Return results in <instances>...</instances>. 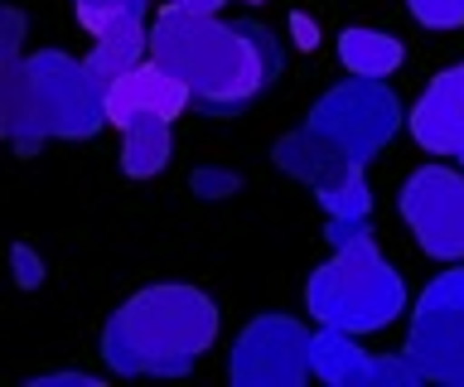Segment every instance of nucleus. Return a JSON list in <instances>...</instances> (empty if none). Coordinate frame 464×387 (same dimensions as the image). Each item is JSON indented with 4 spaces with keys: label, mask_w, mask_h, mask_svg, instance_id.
Listing matches in <instances>:
<instances>
[{
    "label": "nucleus",
    "mask_w": 464,
    "mask_h": 387,
    "mask_svg": "<svg viewBox=\"0 0 464 387\" xmlns=\"http://www.w3.org/2000/svg\"><path fill=\"white\" fill-rule=\"evenodd\" d=\"M459 165H464V150H459Z\"/></svg>",
    "instance_id": "a878e982"
},
{
    "label": "nucleus",
    "mask_w": 464,
    "mask_h": 387,
    "mask_svg": "<svg viewBox=\"0 0 464 387\" xmlns=\"http://www.w3.org/2000/svg\"><path fill=\"white\" fill-rule=\"evenodd\" d=\"M406 10L426 30H459L464 24V0H406Z\"/></svg>",
    "instance_id": "6ab92c4d"
},
{
    "label": "nucleus",
    "mask_w": 464,
    "mask_h": 387,
    "mask_svg": "<svg viewBox=\"0 0 464 387\" xmlns=\"http://www.w3.org/2000/svg\"><path fill=\"white\" fill-rule=\"evenodd\" d=\"M401 353L420 368L426 382L464 387V266L440 271L420 291Z\"/></svg>",
    "instance_id": "423d86ee"
},
{
    "label": "nucleus",
    "mask_w": 464,
    "mask_h": 387,
    "mask_svg": "<svg viewBox=\"0 0 464 387\" xmlns=\"http://www.w3.org/2000/svg\"><path fill=\"white\" fill-rule=\"evenodd\" d=\"M150 59V30L145 20H107L92 34V53H87V68L102 88H111L116 78H126L130 68H140Z\"/></svg>",
    "instance_id": "4468645a"
},
{
    "label": "nucleus",
    "mask_w": 464,
    "mask_h": 387,
    "mask_svg": "<svg viewBox=\"0 0 464 387\" xmlns=\"http://www.w3.org/2000/svg\"><path fill=\"white\" fill-rule=\"evenodd\" d=\"M304 121H310L314 131H324L329 140H339L353 160L368 165L406 126V111L397 102V92L387 88V78H353L348 73L343 82H334V88L310 107Z\"/></svg>",
    "instance_id": "39448f33"
},
{
    "label": "nucleus",
    "mask_w": 464,
    "mask_h": 387,
    "mask_svg": "<svg viewBox=\"0 0 464 387\" xmlns=\"http://www.w3.org/2000/svg\"><path fill=\"white\" fill-rule=\"evenodd\" d=\"M10 262H14V281H20L24 291H34V285H44V262H39V252L29 247V242H14Z\"/></svg>",
    "instance_id": "412c9836"
},
{
    "label": "nucleus",
    "mask_w": 464,
    "mask_h": 387,
    "mask_svg": "<svg viewBox=\"0 0 464 387\" xmlns=\"http://www.w3.org/2000/svg\"><path fill=\"white\" fill-rule=\"evenodd\" d=\"M24 39V15L14 5H5L0 15V121H5V136L14 140L20 155H39V146L49 136L39 131L34 121V102H29V68L20 53Z\"/></svg>",
    "instance_id": "9d476101"
},
{
    "label": "nucleus",
    "mask_w": 464,
    "mask_h": 387,
    "mask_svg": "<svg viewBox=\"0 0 464 387\" xmlns=\"http://www.w3.org/2000/svg\"><path fill=\"white\" fill-rule=\"evenodd\" d=\"M218 343V305L184 281L145 285L102 324V363L121 378H179Z\"/></svg>",
    "instance_id": "f03ea898"
},
{
    "label": "nucleus",
    "mask_w": 464,
    "mask_h": 387,
    "mask_svg": "<svg viewBox=\"0 0 464 387\" xmlns=\"http://www.w3.org/2000/svg\"><path fill=\"white\" fill-rule=\"evenodd\" d=\"M406 131L426 155H459L464 150V59L430 78L420 102L406 111Z\"/></svg>",
    "instance_id": "9b49d317"
},
{
    "label": "nucleus",
    "mask_w": 464,
    "mask_h": 387,
    "mask_svg": "<svg viewBox=\"0 0 464 387\" xmlns=\"http://www.w3.org/2000/svg\"><path fill=\"white\" fill-rule=\"evenodd\" d=\"M401 223L416 247L435 262H464V175L445 165H420L397 194Z\"/></svg>",
    "instance_id": "6e6552de"
},
{
    "label": "nucleus",
    "mask_w": 464,
    "mask_h": 387,
    "mask_svg": "<svg viewBox=\"0 0 464 387\" xmlns=\"http://www.w3.org/2000/svg\"><path fill=\"white\" fill-rule=\"evenodd\" d=\"M29 68V102L44 136L53 140H92L107 121V88L92 78L87 59L63 49H39L24 59Z\"/></svg>",
    "instance_id": "20e7f679"
},
{
    "label": "nucleus",
    "mask_w": 464,
    "mask_h": 387,
    "mask_svg": "<svg viewBox=\"0 0 464 387\" xmlns=\"http://www.w3.org/2000/svg\"><path fill=\"white\" fill-rule=\"evenodd\" d=\"M29 387H102V378H92V372H39V378H29Z\"/></svg>",
    "instance_id": "4be33fe9"
},
{
    "label": "nucleus",
    "mask_w": 464,
    "mask_h": 387,
    "mask_svg": "<svg viewBox=\"0 0 464 387\" xmlns=\"http://www.w3.org/2000/svg\"><path fill=\"white\" fill-rule=\"evenodd\" d=\"M406 49L397 34L387 30H372V24H348L339 34V63L348 68L353 78H392L401 68Z\"/></svg>",
    "instance_id": "dca6fc26"
},
{
    "label": "nucleus",
    "mask_w": 464,
    "mask_h": 387,
    "mask_svg": "<svg viewBox=\"0 0 464 387\" xmlns=\"http://www.w3.org/2000/svg\"><path fill=\"white\" fill-rule=\"evenodd\" d=\"M188 102H194V92H188L169 68H160L155 59H145L140 68H130L126 78H116L107 88V121L121 126L130 117H140V111H160V117L174 121Z\"/></svg>",
    "instance_id": "ddd939ff"
},
{
    "label": "nucleus",
    "mask_w": 464,
    "mask_h": 387,
    "mask_svg": "<svg viewBox=\"0 0 464 387\" xmlns=\"http://www.w3.org/2000/svg\"><path fill=\"white\" fill-rule=\"evenodd\" d=\"M169 5H184V10H208V15H218V10H223V0H169Z\"/></svg>",
    "instance_id": "b1692460"
},
{
    "label": "nucleus",
    "mask_w": 464,
    "mask_h": 387,
    "mask_svg": "<svg viewBox=\"0 0 464 387\" xmlns=\"http://www.w3.org/2000/svg\"><path fill=\"white\" fill-rule=\"evenodd\" d=\"M334 256L304 281V305L319 324L348 334H377L406 310L401 271L377 252L368 218H329L324 227Z\"/></svg>",
    "instance_id": "7ed1b4c3"
},
{
    "label": "nucleus",
    "mask_w": 464,
    "mask_h": 387,
    "mask_svg": "<svg viewBox=\"0 0 464 387\" xmlns=\"http://www.w3.org/2000/svg\"><path fill=\"white\" fill-rule=\"evenodd\" d=\"M271 160L285 169L290 179H300V184H310V189H334L339 179H348L353 169H368L362 160H353L339 140H329L324 131H314L310 121L295 126V131H285L281 140H276V150H271Z\"/></svg>",
    "instance_id": "f8f14e48"
},
{
    "label": "nucleus",
    "mask_w": 464,
    "mask_h": 387,
    "mask_svg": "<svg viewBox=\"0 0 464 387\" xmlns=\"http://www.w3.org/2000/svg\"><path fill=\"white\" fill-rule=\"evenodd\" d=\"M310 343H314V334L295 314H256L232 339L227 378H232V387H300L314 378Z\"/></svg>",
    "instance_id": "0eeeda50"
},
{
    "label": "nucleus",
    "mask_w": 464,
    "mask_h": 387,
    "mask_svg": "<svg viewBox=\"0 0 464 387\" xmlns=\"http://www.w3.org/2000/svg\"><path fill=\"white\" fill-rule=\"evenodd\" d=\"M116 131L126 136L121 146V169L130 179H150L160 169L169 165L174 155V131H169V117H160V111H140V117L121 121Z\"/></svg>",
    "instance_id": "2eb2a0df"
},
{
    "label": "nucleus",
    "mask_w": 464,
    "mask_h": 387,
    "mask_svg": "<svg viewBox=\"0 0 464 387\" xmlns=\"http://www.w3.org/2000/svg\"><path fill=\"white\" fill-rule=\"evenodd\" d=\"M246 5H261V0H246Z\"/></svg>",
    "instance_id": "393cba45"
},
{
    "label": "nucleus",
    "mask_w": 464,
    "mask_h": 387,
    "mask_svg": "<svg viewBox=\"0 0 464 387\" xmlns=\"http://www.w3.org/2000/svg\"><path fill=\"white\" fill-rule=\"evenodd\" d=\"M150 59L194 92L203 117H237L281 78L285 53L256 20L223 24L208 10L165 5L150 24Z\"/></svg>",
    "instance_id": "f257e3e1"
},
{
    "label": "nucleus",
    "mask_w": 464,
    "mask_h": 387,
    "mask_svg": "<svg viewBox=\"0 0 464 387\" xmlns=\"http://www.w3.org/2000/svg\"><path fill=\"white\" fill-rule=\"evenodd\" d=\"M290 34H295V44H300L304 53L319 49V24L304 15V10H295V15H290Z\"/></svg>",
    "instance_id": "5701e85b"
},
{
    "label": "nucleus",
    "mask_w": 464,
    "mask_h": 387,
    "mask_svg": "<svg viewBox=\"0 0 464 387\" xmlns=\"http://www.w3.org/2000/svg\"><path fill=\"white\" fill-rule=\"evenodd\" d=\"M314 198L329 218H368L372 213V189H368V175H362V169H353V175L339 179L334 189H319Z\"/></svg>",
    "instance_id": "f3484780"
},
{
    "label": "nucleus",
    "mask_w": 464,
    "mask_h": 387,
    "mask_svg": "<svg viewBox=\"0 0 464 387\" xmlns=\"http://www.w3.org/2000/svg\"><path fill=\"white\" fill-rule=\"evenodd\" d=\"M150 0H72V15L87 34H97L107 20H145Z\"/></svg>",
    "instance_id": "a211bd4d"
},
{
    "label": "nucleus",
    "mask_w": 464,
    "mask_h": 387,
    "mask_svg": "<svg viewBox=\"0 0 464 387\" xmlns=\"http://www.w3.org/2000/svg\"><path fill=\"white\" fill-rule=\"evenodd\" d=\"M188 189L198 198H227L242 189V175H232V169H213V165H198L194 175H188Z\"/></svg>",
    "instance_id": "aec40b11"
},
{
    "label": "nucleus",
    "mask_w": 464,
    "mask_h": 387,
    "mask_svg": "<svg viewBox=\"0 0 464 387\" xmlns=\"http://www.w3.org/2000/svg\"><path fill=\"white\" fill-rule=\"evenodd\" d=\"M310 368L329 387H420L426 382L406 353L372 358L368 349H358V334L329 329V324H319V334L310 343Z\"/></svg>",
    "instance_id": "1a4fd4ad"
}]
</instances>
